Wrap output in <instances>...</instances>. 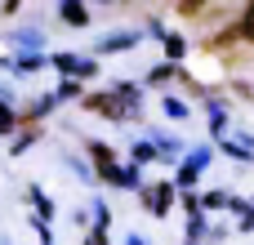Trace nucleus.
I'll use <instances>...</instances> for the list:
<instances>
[{"label": "nucleus", "mask_w": 254, "mask_h": 245, "mask_svg": "<svg viewBox=\"0 0 254 245\" xmlns=\"http://www.w3.org/2000/svg\"><path fill=\"white\" fill-rule=\"evenodd\" d=\"M138 89L134 85H116L112 94H85V107L98 112V116H112V121H134L138 116Z\"/></svg>", "instance_id": "f257e3e1"}, {"label": "nucleus", "mask_w": 254, "mask_h": 245, "mask_svg": "<svg viewBox=\"0 0 254 245\" xmlns=\"http://www.w3.org/2000/svg\"><path fill=\"white\" fill-rule=\"evenodd\" d=\"M63 76H71V80H89V76H98V62L94 58H80V54H54L49 58Z\"/></svg>", "instance_id": "f03ea898"}, {"label": "nucleus", "mask_w": 254, "mask_h": 245, "mask_svg": "<svg viewBox=\"0 0 254 245\" xmlns=\"http://www.w3.org/2000/svg\"><path fill=\"white\" fill-rule=\"evenodd\" d=\"M138 192H143V201H147V214H156V219H165L170 205H174V196H179L174 183H152V187H138Z\"/></svg>", "instance_id": "7ed1b4c3"}, {"label": "nucleus", "mask_w": 254, "mask_h": 245, "mask_svg": "<svg viewBox=\"0 0 254 245\" xmlns=\"http://www.w3.org/2000/svg\"><path fill=\"white\" fill-rule=\"evenodd\" d=\"M89 156H94V165H98V179H107V183H116V179H121V161H116V152H112V147L89 143Z\"/></svg>", "instance_id": "20e7f679"}, {"label": "nucleus", "mask_w": 254, "mask_h": 245, "mask_svg": "<svg viewBox=\"0 0 254 245\" xmlns=\"http://www.w3.org/2000/svg\"><path fill=\"white\" fill-rule=\"evenodd\" d=\"M219 147H223L228 156H237V161H250V156H254V138H241V134H228V129L219 134Z\"/></svg>", "instance_id": "39448f33"}, {"label": "nucleus", "mask_w": 254, "mask_h": 245, "mask_svg": "<svg viewBox=\"0 0 254 245\" xmlns=\"http://www.w3.org/2000/svg\"><path fill=\"white\" fill-rule=\"evenodd\" d=\"M63 22H67V27H85V22H89L85 4H80V0H63Z\"/></svg>", "instance_id": "423d86ee"}, {"label": "nucleus", "mask_w": 254, "mask_h": 245, "mask_svg": "<svg viewBox=\"0 0 254 245\" xmlns=\"http://www.w3.org/2000/svg\"><path fill=\"white\" fill-rule=\"evenodd\" d=\"M134 40H138V36H129V31H125V36H103L94 49H98V54H116V49H129Z\"/></svg>", "instance_id": "0eeeda50"}, {"label": "nucleus", "mask_w": 254, "mask_h": 245, "mask_svg": "<svg viewBox=\"0 0 254 245\" xmlns=\"http://www.w3.org/2000/svg\"><path fill=\"white\" fill-rule=\"evenodd\" d=\"M232 210H237V228L241 232H254V205H246V201L232 196Z\"/></svg>", "instance_id": "6e6552de"}, {"label": "nucleus", "mask_w": 254, "mask_h": 245, "mask_svg": "<svg viewBox=\"0 0 254 245\" xmlns=\"http://www.w3.org/2000/svg\"><path fill=\"white\" fill-rule=\"evenodd\" d=\"M161 107H165V116H170V121H188V103H183V98L165 94V98H161Z\"/></svg>", "instance_id": "1a4fd4ad"}, {"label": "nucleus", "mask_w": 254, "mask_h": 245, "mask_svg": "<svg viewBox=\"0 0 254 245\" xmlns=\"http://www.w3.org/2000/svg\"><path fill=\"white\" fill-rule=\"evenodd\" d=\"M129 161H138V165H147V161H156V143H147V138H138V143L129 147Z\"/></svg>", "instance_id": "9d476101"}, {"label": "nucleus", "mask_w": 254, "mask_h": 245, "mask_svg": "<svg viewBox=\"0 0 254 245\" xmlns=\"http://www.w3.org/2000/svg\"><path fill=\"white\" fill-rule=\"evenodd\" d=\"M27 196H31V205H36V214H40V219H54V201H49L40 187H31Z\"/></svg>", "instance_id": "9b49d317"}, {"label": "nucleus", "mask_w": 254, "mask_h": 245, "mask_svg": "<svg viewBox=\"0 0 254 245\" xmlns=\"http://www.w3.org/2000/svg\"><path fill=\"white\" fill-rule=\"evenodd\" d=\"M237 36H241V40H250V45H254V4H246V13L237 18Z\"/></svg>", "instance_id": "f8f14e48"}, {"label": "nucleus", "mask_w": 254, "mask_h": 245, "mask_svg": "<svg viewBox=\"0 0 254 245\" xmlns=\"http://www.w3.org/2000/svg\"><path fill=\"white\" fill-rule=\"evenodd\" d=\"M165 54H170V62H183V54H188V40H183V36H165Z\"/></svg>", "instance_id": "ddd939ff"}, {"label": "nucleus", "mask_w": 254, "mask_h": 245, "mask_svg": "<svg viewBox=\"0 0 254 245\" xmlns=\"http://www.w3.org/2000/svg\"><path fill=\"white\" fill-rule=\"evenodd\" d=\"M22 129H27V134H18V138H13V152H27V147H31L36 138H40V129H36V121H27Z\"/></svg>", "instance_id": "4468645a"}, {"label": "nucleus", "mask_w": 254, "mask_h": 245, "mask_svg": "<svg viewBox=\"0 0 254 245\" xmlns=\"http://www.w3.org/2000/svg\"><path fill=\"white\" fill-rule=\"evenodd\" d=\"M201 205H205V210H232V196H228V192H205Z\"/></svg>", "instance_id": "2eb2a0df"}, {"label": "nucleus", "mask_w": 254, "mask_h": 245, "mask_svg": "<svg viewBox=\"0 0 254 245\" xmlns=\"http://www.w3.org/2000/svg\"><path fill=\"white\" fill-rule=\"evenodd\" d=\"M85 89H80V80H71V76H63V85H58V98L63 103H71V98H80Z\"/></svg>", "instance_id": "dca6fc26"}, {"label": "nucleus", "mask_w": 254, "mask_h": 245, "mask_svg": "<svg viewBox=\"0 0 254 245\" xmlns=\"http://www.w3.org/2000/svg\"><path fill=\"white\" fill-rule=\"evenodd\" d=\"M210 156H214V152H210V147H192V152H188V161H183V165H192V170H205V165H210Z\"/></svg>", "instance_id": "f3484780"}, {"label": "nucleus", "mask_w": 254, "mask_h": 245, "mask_svg": "<svg viewBox=\"0 0 254 245\" xmlns=\"http://www.w3.org/2000/svg\"><path fill=\"white\" fill-rule=\"evenodd\" d=\"M45 62H49V58H40V54H22V58H18V71H40Z\"/></svg>", "instance_id": "a211bd4d"}, {"label": "nucleus", "mask_w": 254, "mask_h": 245, "mask_svg": "<svg viewBox=\"0 0 254 245\" xmlns=\"http://www.w3.org/2000/svg\"><path fill=\"white\" fill-rule=\"evenodd\" d=\"M36 237H40V245H54V232H49V219H36Z\"/></svg>", "instance_id": "6ab92c4d"}, {"label": "nucleus", "mask_w": 254, "mask_h": 245, "mask_svg": "<svg viewBox=\"0 0 254 245\" xmlns=\"http://www.w3.org/2000/svg\"><path fill=\"white\" fill-rule=\"evenodd\" d=\"M210 0H179V13H201Z\"/></svg>", "instance_id": "aec40b11"}, {"label": "nucleus", "mask_w": 254, "mask_h": 245, "mask_svg": "<svg viewBox=\"0 0 254 245\" xmlns=\"http://www.w3.org/2000/svg\"><path fill=\"white\" fill-rule=\"evenodd\" d=\"M85 245H107V232H89V237H85Z\"/></svg>", "instance_id": "412c9836"}, {"label": "nucleus", "mask_w": 254, "mask_h": 245, "mask_svg": "<svg viewBox=\"0 0 254 245\" xmlns=\"http://www.w3.org/2000/svg\"><path fill=\"white\" fill-rule=\"evenodd\" d=\"M125 245H143V237H129V241H125Z\"/></svg>", "instance_id": "4be33fe9"}, {"label": "nucleus", "mask_w": 254, "mask_h": 245, "mask_svg": "<svg viewBox=\"0 0 254 245\" xmlns=\"http://www.w3.org/2000/svg\"><path fill=\"white\" fill-rule=\"evenodd\" d=\"M4 107H9V103H4V98H0V112H4Z\"/></svg>", "instance_id": "5701e85b"}]
</instances>
